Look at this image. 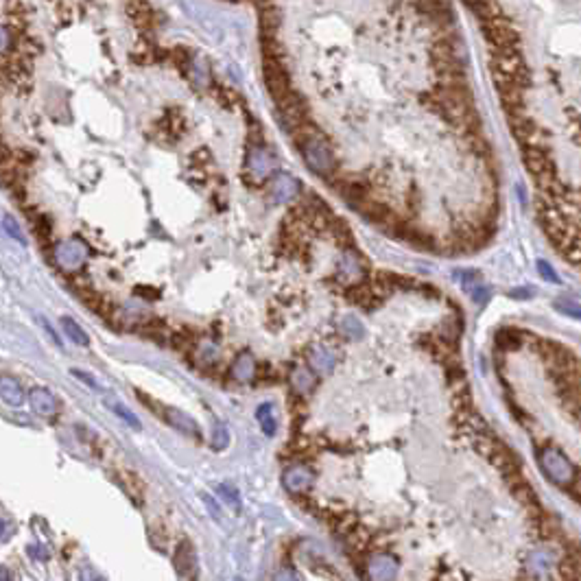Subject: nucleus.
<instances>
[{"instance_id":"3","label":"nucleus","mask_w":581,"mask_h":581,"mask_svg":"<svg viewBox=\"0 0 581 581\" xmlns=\"http://www.w3.org/2000/svg\"><path fill=\"white\" fill-rule=\"evenodd\" d=\"M278 173V162L271 151H267L262 145H250L247 160H245V180L250 184H264Z\"/></svg>"},{"instance_id":"33","label":"nucleus","mask_w":581,"mask_h":581,"mask_svg":"<svg viewBox=\"0 0 581 581\" xmlns=\"http://www.w3.org/2000/svg\"><path fill=\"white\" fill-rule=\"evenodd\" d=\"M29 555H31V557H38V560H48V553L42 551V546H31V549H29Z\"/></svg>"},{"instance_id":"19","label":"nucleus","mask_w":581,"mask_h":581,"mask_svg":"<svg viewBox=\"0 0 581 581\" xmlns=\"http://www.w3.org/2000/svg\"><path fill=\"white\" fill-rule=\"evenodd\" d=\"M0 396H3V402L9 404V406H20L24 402V389H22V385L16 379H11V376H7V374L3 376V379H0Z\"/></svg>"},{"instance_id":"7","label":"nucleus","mask_w":581,"mask_h":581,"mask_svg":"<svg viewBox=\"0 0 581 581\" xmlns=\"http://www.w3.org/2000/svg\"><path fill=\"white\" fill-rule=\"evenodd\" d=\"M88 258V247L73 238V241H63V243H57L55 250H53V262L63 271V273H75L83 267Z\"/></svg>"},{"instance_id":"38","label":"nucleus","mask_w":581,"mask_h":581,"mask_svg":"<svg viewBox=\"0 0 581 581\" xmlns=\"http://www.w3.org/2000/svg\"><path fill=\"white\" fill-rule=\"evenodd\" d=\"M238 581H241V579H238Z\"/></svg>"},{"instance_id":"17","label":"nucleus","mask_w":581,"mask_h":581,"mask_svg":"<svg viewBox=\"0 0 581 581\" xmlns=\"http://www.w3.org/2000/svg\"><path fill=\"white\" fill-rule=\"evenodd\" d=\"M256 359L250 352H243L234 359V363L230 365V376L238 383H250L256 376Z\"/></svg>"},{"instance_id":"20","label":"nucleus","mask_w":581,"mask_h":581,"mask_svg":"<svg viewBox=\"0 0 581 581\" xmlns=\"http://www.w3.org/2000/svg\"><path fill=\"white\" fill-rule=\"evenodd\" d=\"M26 215H29V221L33 223V232H36L38 241L46 245L53 236V219L46 212H26Z\"/></svg>"},{"instance_id":"36","label":"nucleus","mask_w":581,"mask_h":581,"mask_svg":"<svg viewBox=\"0 0 581 581\" xmlns=\"http://www.w3.org/2000/svg\"><path fill=\"white\" fill-rule=\"evenodd\" d=\"M7 538H9V520L3 518V542H7Z\"/></svg>"},{"instance_id":"29","label":"nucleus","mask_w":581,"mask_h":581,"mask_svg":"<svg viewBox=\"0 0 581 581\" xmlns=\"http://www.w3.org/2000/svg\"><path fill=\"white\" fill-rule=\"evenodd\" d=\"M538 273L546 280V282H553V284H560V278H557V273L555 269L546 262V260H538Z\"/></svg>"},{"instance_id":"18","label":"nucleus","mask_w":581,"mask_h":581,"mask_svg":"<svg viewBox=\"0 0 581 581\" xmlns=\"http://www.w3.org/2000/svg\"><path fill=\"white\" fill-rule=\"evenodd\" d=\"M260 36H278V29L282 24V11L276 7V3H269L260 7Z\"/></svg>"},{"instance_id":"32","label":"nucleus","mask_w":581,"mask_h":581,"mask_svg":"<svg viewBox=\"0 0 581 581\" xmlns=\"http://www.w3.org/2000/svg\"><path fill=\"white\" fill-rule=\"evenodd\" d=\"M219 492H223V498H227L234 507H238V496H236V492L232 490V488H225V485H221L219 488Z\"/></svg>"},{"instance_id":"14","label":"nucleus","mask_w":581,"mask_h":581,"mask_svg":"<svg viewBox=\"0 0 581 581\" xmlns=\"http://www.w3.org/2000/svg\"><path fill=\"white\" fill-rule=\"evenodd\" d=\"M29 402H31V406H33V411H36L40 418L51 420V418H55V416L59 413V402H57V398H55L48 389H42V387L31 389Z\"/></svg>"},{"instance_id":"10","label":"nucleus","mask_w":581,"mask_h":581,"mask_svg":"<svg viewBox=\"0 0 581 581\" xmlns=\"http://www.w3.org/2000/svg\"><path fill=\"white\" fill-rule=\"evenodd\" d=\"M369 581H394L398 572V560L389 553H371L365 562Z\"/></svg>"},{"instance_id":"26","label":"nucleus","mask_w":581,"mask_h":581,"mask_svg":"<svg viewBox=\"0 0 581 581\" xmlns=\"http://www.w3.org/2000/svg\"><path fill=\"white\" fill-rule=\"evenodd\" d=\"M3 227H5V232L11 236V238H16V241L20 243V245H26V238H24V234H22V230H20V225L9 217V215H5L3 217Z\"/></svg>"},{"instance_id":"30","label":"nucleus","mask_w":581,"mask_h":581,"mask_svg":"<svg viewBox=\"0 0 581 581\" xmlns=\"http://www.w3.org/2000/svg\"><path fill=\"white\" fill-rule=\"evenodd\" d=\"M273 581H302L299 572L291 566H284L276 572V577H273Z\"/></svg>"},{"instance_id":"1","label":"nucleus","mask_w":581,"mask_h":581,"mask_svg":"<svg viewBox=\"0 0 581 581\" xmlns=\"http://www.w3.org/2000/svg\"><path fill=\"white\" fill-rule=\"evenodd\" d=\"M291 135H293L297 151L302 153L306 166H309L315 175L330 182L336 175L339 162H336L332 147L326 140V135L322 133V129L313 120H306Z\"/></svg>"},{"instance_id":"5","label":"nucleus","mask_w":581,"mask_h":581,"mask_svg":"<svg viewBox=\"0 0 581 581\" xmlns=\"http://www.w3.org/2000/svg\"><path fill=\"white\" fill-rule=\"evenodd\" d=\"M367 276V262L365 258L352 247V250H344L339 262H336V271H334V280L344 287H356L361 282H365Z\"/></svg>"},{"instance_id":"6","label":"nucleus","mask_w":581,"mask_h":581,"mask_svg":"<svg viewBox=\"0 0 581 581\" xmlns=\"http://www.w3.org/2000/svg\"><path fill=\"white\" fill-rule=\"evenodd\" d=\"M276 108L280 114V120L289 133H293L302 123L309 120V108H306V101L297 92H289L284 98L276 101Z\"/></svg>"},{"instance_id":"23","label":"nucleus","mask_w":581,"mask_h":581,"mask_svg":"<svg viewBox=\"0 0 581 581\" xmlns=\"http://www.w3.org/2000/svg\"><path fill=\"white\" fill-rule=\"evenodd\" d=\"M188 79L197 86V88H206L208 81H210V71H208V63L203 61L201 57H195L192 63L188 66Z\"/></svg>"},{"instance_id":"15","label":"nucleus","mask_w":581,"mask_h":581,"mask_svg":"<svg viewBox=\"0 0 581 581\" xmlns=\"http://www.w3.org/2000/svg\"><path fill=\"white\" fill-rule=\"evenodd\" d=\"M306 361H309L311 369L317 374H326L332 371L336 365V354L334 350H330L328 346H313L309 348V354H306Z\"/></svg>"},{"instance_id":"12","label":"nucleus","mask_w":581,"mask_h":581,"mask_svg":"<svg viewBox=\"0 0 581 581\" xmlns=\"http://www.w3.org/2000/svg\"><path fill=\"white\" fill-rule=\"evenodd\" d=\"M173 566H175L180 581H197V555H195V549L188 540H182L175 546Z\"/></svg>"},{"instance_id":"34","label":"nucleus","mask_w":581,"mask_h":581,"mask_svg":"<svg viewBox=\"0 0 581 581\" xmlns=\"http://www.w3.org/2000/svg\"><path fill=\"white\" fill-rule=\"evenodd\" d=\"M511 295H514V297H531L533 291L531 289H516V291H511Z\"/></svg>"},{"instance_id":"25","label":"nucleus","mask_w":581,"mask_h":581,"mask_svg":"<svg viewBox=\"0 0 581 581\" xmlns=\"http://www.w3.org/2000/svg\"><path fill=\"white\" fill-rule=\"evenodd\" d=\"M256 418H258V422H260L264 435H269V437L276 435V420H273V416H271V404H269V402H264V404L258 406Z\"/></svg>"},{"instance_id":"2","label":"nucleus","mask_w":581,"mask_h":581,"mask_svg":"<svg viewBox=\"0 0 581 581\" xmlns=\"http://www.w3.org/2000/svg\"><path fill=\"white\" fill-rule=\"evenodd\" d=\"M135 396H138L145 404H147V408L149 411H153L158 418H162L170 428H175V431H180L182 435H186V437H192V439H201V431H199V424L190 418V416H186L184 411H180V408H175V406H166V404H160L158 400H151L147 394H143V391H135Z\"/></svg>"},{"instance_id":"24","label":"nucleus","mask_w":581,"mask_h":581,"mask_svg":"<svg viewBox=\"0 0 581 581\" xmlns=\"http://www.w3.org/2000/svg\"><path fill=\"white\" fill-rule=\"evenodd\" d=\"M61 328H63V332L68 334V339H71L73 344H77V346H88L90 344L86 330L73 317H61Z\"/></svg>"},{"instance_id":"28","label":"nucleus","mask_w":581,"mask_h":581,"mask_svg":"<svg viewBox=\"0 0 581 581\" xmlns=\"http://www.w3.org/2000/svg\"><path fill=\"white\" fill-rule=\"evenodd\" d=\"M227 439H230V435H227L225 426L217 422L215 424V435H212V448L215 451H223L227 446Z\"/></svg>"},{"instance_id":"37","label":"nucleus","mask_w":581,"mask_h":581,"mask_svg":"<svg viewBox=\"0 0 581 581\" xmlns=\"http://www.w3.org/2000/svg\"><path fill=\"white\" fill-rule=\"evenodd\" d=\"M0 581H11V575H9V570L5 566L0 568Z\"/></svg>"},{"instance_id":"4","label":"nucleus","mask_w":581,"mask_h":581,"mask_svg":"<svg viewBox=\"0 0 581 581\" xmlns=\"http://www.w3.org/2000/svg\"><path fill=\"white\" fill-rule=\"evenodd\" d=\"M481 29H483V36L485 40L492 44L494 53L496 51H509V48H518L520 44V36L518 31L511 26V22L507 18H503V14L481 22Z\"/></svg>"},{"instance_id":"27","label":"nucleus","mask_w":581,"mask_h":581,"mask_svg":"<svg viewBox=\"0 0 581 581\" xmlns=\"http://www.w3.org/2000/svg\"><path fill=\"white\" fill-rule=\"evenodd\" d=\"M555 309L570 319H581V306L575 302H555Z\"/></svg>"},{"instance_id":"13","label":"nucleus","mask_w":581,"mask_h":581,"mask_svg":"<svg viewBox=\"0 0 581 581\" xmlns=\"http://www.w3.org/2000/svg\"><path fill=\"white\" fill-rule=\"evenodd\" d=\"M542 466L546 470V474H549L553 481L557 483H568L570 478H572V466L568 463V459L555 451V448H549V451H544L542 455Z\"/></svg>"},{"instance_id":"11","label":"nucleus","mask_w":581,"mask_h":581,"mask_svg":"<svg viewBox=\"0 0 581 581\" xmlns=\"http://www.w3.org/2000/svg\"><path fill=\"white\" fill-rule=\"evenodd\" d=\"M297 180L291 178L289 173H276L271 180H269V186H267V199L269 203H289L295 199L297 195Z\"/></svg>"},{"instance_id":"35","label":"nucleus","mask_w":581,"mask_h":581,"mask_svg":"<svg viewBox=\"0 0 581 581\" xmlns=\"http://www.w3.org/2000/svg\"><path fill=\"white\" fill-rule=\"evenodd\" d=\"M81 577H83V581H103V579H101V577H96V575H94L92 570H88V572L83 570V572H81Z\"/></svg>"},{"instance_id":"9","label":"nucleus","mask_w":581,"mask_h":581,"mask_svg":"<svg viewBox=\"0 0 581 581\" xmlns=\"http://www.w3.org/2000/svg\"><path fill=\"white\" fill-rule=\"evenodd\" d=\"M313 483H315V470L306 463H293L282 474V485L293 496L306 494L313 488Z\"/></svg>"},{"instance_id":"16","label":"nucleus","mask_w":581,"mask_h":581,"mask_svg":"<svg viewBox=\"0 0 581 581\" xmlns=\"http://www.w3.org/2000/svg\"><path fill=\"white\" fill-rule=\"evenodd\" d=\"M190 352H192L195 365L201 367V369H212L219 363V348L212 344V341H208V339L197 341V346Z\"/></svg>"},{"instance_id":"22","label":"nucleus","mask_w":581,"mask_h":581,"mask_svg":"<svg viewBox=\"0 0 581 581\" xmlns=\"http://www.w3.org/2000/svg\"><path fill=\"white\" fill-rule=\"evenodd\" d=\"M291 385H293L295 391L304 394V391H311V389L317 385V381H315L313 371L304 369V367H295V369L291 371Z\"/></svg>"},{"instance_id":"31","label":"nucleus","mask_w":581,"mask_h":581,"mask_svg":"<svg viewBox=\"0 0 581 581\" xmlns=\"http://www.w3.org/2000/svg\"><path fill=\"white\" fill-rule=\"evenodd\" d=\"M71 374L75 376V379H79L81 383H88L92 389H98V385H96V381L92 379V376H88V374H83L81 369H71Z\"/></svg>"},{"instance_id":"8","label":"nucleus","mask_w":581,"mask_h":581,"mask_svg":"<svg viewBox=\"0 0 581 581\" xmlns=\"http://www.w3.org/2000/svg\"><path fill=\"white\" fill-rule=\"evenodd\" d=\"M262 77H264V86L271 94L273 101H280L291 92V79L289 73L284 68V61L278 59H262Z\"/></svg>"},{"instance_id":"21","label":"nucleus","mask_w":581,"mask_h":581,"mask_svg":"<svg viewBox=\"0 0 581 581\" xmlns=\"http://www.w3.org/2000/svg\"><path fill=\"white\" fill-rule=\"evenodd\" d=\"M106 404H108L110 411H112L116 418H120V420H123V422H125L129 428H133V431H140V420L135 418V416L129 411V408H127L123 402H118L116 398H106Z\"/></svg>"}]
</instances>
